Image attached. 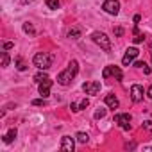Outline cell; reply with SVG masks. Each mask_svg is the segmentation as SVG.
Masks as SVG:
<instances>
[{
	"label": "cell",
	"instance_id": "cell-2",
	"mask_svg": "<svg viewBox=\"0 0 152 152\" xmlns=\"http://www.w3.org/2000/svg\"><path fill=\"white\" fill-rule=\"evenodd\" d=\"M32 63H34V66L39 68V70H48V68L52 66V56L47 54V52H38V54L34 56Z\"/></svg>",
	"mask_w": 152,
	"mask_h": 152
},
{
	"label": "cell",
	"instance_id": "cell-27",
	"mask_svg": "<svg viewBox=\"0 0 152 152\" xmlns=\"http://www.w3.org/2000/svg\"><path fill=\"white\" fill-rule=\"evenodd\" d=\"M145 39V36L143 34H136V38H134V43H141Z\"/></svg>",
	"mask_w": 152,
	"mask_h": 152
},
{
	"label": "cell",
	"instance_id": "cell-5",
	"mask_svg": "<svg viewBox=\"0 0 152 152\" xmlns=\"http://www.w3.org/2000/svg\"><path fill=\"white\" fill-rule=\"evenodd\" d=\"M102 9H104L107 15H113V16H116V15L120 13V2H118V0H104Z\"/></svg>",
	"mask_w": 152,
	"mask_h": 152
},
{
	"label": "cell",
	"instance_id": "cell-1",
	"mask_svg": "<svg viewBox=\"0 0 152 152\" xmlns=\"http://www.w3.org/2000/svg\"><path fill=\"white\" fill-rule=\"evenodd\" d=\"M79 73V63L77 61H70V64L57 75V83L61 84V86H68L73 79H75V75Z\"/></svg>",
	"mask_w": 152,
	"mask_h": 152
},
{
	"label": "cell",
	"instance_id": "cell-16",
	"mask_svg": "<svg viewBox=\"0 0 152 152\" xmlns=\"http://www.w3.org/2000/svg\"><path fill=\"white\" fill-rule=\"evenodd\" d=\"M15 66H16V70H20V72H25V70H27V64L23 63L22 57H16V59H15Z\"/></svg>",
	"mask_w": 152,
	"mask_h": 152
},
{
	"label": "cell",
	"instance_id": "cell-13",
	"mask_svg": "<svg viewBox=\"0 0 152 152\" xmlns=\"http://www.w3.org/2000/svg\"><path fill=\"white\" fill-rule=\"evenodd\" d=\"M66 36H68L70 39H79V38L83 36V29H81V27H72V29L66 32Z\"/></svg>",
	"mask_w": 152,
	"mask_h": 152
},
{
	"label": "cell",
	"instance_id": "cell-23",
	"mask_svg": "<svg viewBox=\"0 0 152 152\" xmlns=\"http://www.w3.org/2000/svg\"><path fill=\"white\" fill-rule=\"evenodd\" d=\"M32 106H45V99L41 97V99H36V100H32Z\"/></svg>",
	"mask_w": 152,
	"mask_h": 152
},
{
	"label": "cell",
	"instance_id": "cell-3",
	"mask_svg": "<svg viewBox=\"0 0 152 152\" xmlns=\"http://www.w3.org/2000/svg\"><path fill=\"white\" fill-rule=\"evenodd\" d=\"M91 39H93V41H95L102 50H106V52H109V50H111V39H109L104 32H99V31H97V32H93V34H91Z\"/></svg>",
	"mask_w": 152,
	"mask_h": 152
},
{
	"label": "cell",
	"instance_id": "cell-31",
	"mask_svg": "<svg viewBox=\"0 0 152 152\" xmlns=\"http://www.w3.org/2000/svg\"><path fill=\"white\" fill-rule=\"evenodd\" d=\"M143 73H147V75H148V73H150V68H148V66H147V64H145V66H143Z\"/></svg>",
	"mask_w": 152,
	"mask_h": 152
},
{
	"label": "cell",
	"instance_id": "cell-10",
	"mask_svg": "<svg viewBox=\"0 0 152 152\" xmlns=\"http://www.w3.org/2000/svg\"><path fill=\"white\" fill-rule=\"evenodd\" d=\"M131 99H132V102H141L143 100V88L140 84H134L131 88Z\"/></svg>",
	"mask_w": 152,
	"mask_h": 152
},
{
	"label": "cell",
	"instance_id": "cell-20",
	"mask_svg": "<svg viewBox=\"0 0 152 152\" xmlns=\"http://www.w3.org/2000/svg\"><path fill=\"white\" fill-rule=\"evenodd\" d=\"M2 66H9V54L2 52Z\"/></svg>",
	"mask_w": 152,
	"mask_h": 152
},
{
	"label": "cell",
	"instance_id": "cell-25",
	"mask_svg": "<svg viewBox=\"0 0 152 152\" xmlns=\"http://www.w3.org/2000/svg\"><path fill=\"white\" fill-rule=\"evenodd\" d=\"M88 106H90V100H88V99H84V100L79 104V109H86Z\"/></svg>",
	"mask_w": 152,
	"mask_h": 152
},
{
	"label": "cell",
	"instance_id": "cell-22",
	"mask_svg": "<svg viewBox=\"0 0 152 152\" xmlns=\"http://www.w3.org/2000/svg\"><path fill=\"white\" fill-rule=\"evenodd\" d=\"M113 34H115L116 38H120V36H124V29H122V27H115V29H113Z\"/></svg>",
	"mask_w": 152,
	"mask_h": 152
},
{
	"label": "cell",
	"instance_id": "cell-32",
	"mask_svg": "<svg viewBox=\"0 0 152 152\" xmlns=\"http://www.w3.org/2000/svg\"><path fill=\"white\" fill-rule=\"evenodd\" d=\"M147 95H148V99H152V84H150V88L147 90Z\"/></svg>",
	"mask_w": 152,
	"mask_h": 152
},
{
	"label": "cell",
	"instance_id": "cell-9",
	"mask_svg": "<svg viewBox=\"0 0 152 152\" xmlns=\"http://www.w3.org/2000/svg\"><path fill=\"white\" fill-rule=\"evenodd\" d=\"M59 148H61V150H66V152H73V148H75V141H73V138H72V136H63V138H61V145H59Z\"/></svg>",
	"mask_w": 152,
	"mask_h": 152
},
{
	"label": "cell",
	"instance_id": "cell-19",
	"mask_svg": "<svg viewBox=\"0 0 152 152\" xmlns=\"http://www.w3.org/2000/svg\"><path fill=\"white\" fill-rule=\"evenodd\" d=\"M23 31H25L27 34H31V36H34V34H36V31H34L32 23H29V22H25V23H23Z\"/></svg>",
	"mask_w": 152,
	"mask_h": 152
},
{
	"label": "cell",
	"instance_id": "cell-18",
	"mask_svg": "<svg viewBox=\"0 0 152 152\" xmlns=\"http://www.w3.org/2000/svg\"><path fill=\"white\" fill-rule=\"evenodd\" d=\"M75 138H77L79 143H88V140H90V136L86 132H77V136H75Z\"/></svg>",
	"mask_w": 152,
	"mask_h": 152
},
{
	"label": "cell",
	"instance_id": "cell-8",
	"mask_svg": "<svg viewBox=\"0 0 152 152\" xmlns=\"http://www.w3.org/2000/svg\"><path fill=\"white\" fill-rule=\"evenodd\" d=\"M138 54H140V50H138L136 47L127 48V50H125V56L122 57V64H124V66H129V64H131V63L138 57Z\"/></svg>",
	"mask_w": 152,
	"mask_h": 152
},
{
	"label": "cell",
	"instance_id": "cell-17",
	"mask_svg": "<svg viewBox=\"0 0 152 152\" xmlns=\"http://www.w3.org/2000/svg\"><path fill=\"white\" fill-rule=\"evenodd\" d=\"M48 9H59V0H45Z\"/></svg>",
	"mask_w": 152,
	"mask_h": 152
},
{
	"label": "cell",
	"instance_id": "cell-26",
	"mask_svg": "<svg viewBox=\"0 0 152 152\" xmlns=\"http://www.w3.org/2000/svg\"><path fill=\"white\" fill-rule=\"evenodd\" d=\"M70 109H72L73 113H77V111H81V109H79V104H75V102H72V104H70Z\"/></svg>",
	"mask_w": 152,
	"mask_h": 152
},
{
	"label": "cell",
	"instance_id": "cell-15",
	"mask_svg": "<svg viewBox=\"0 0 152 152\" xmlns=\"http://www.w3.org/2000/svg\"><path fill=\"white\" fill-rule=\"evenodd\" d=\"M47 79H48V75H47V70H41L39 73H36V75H34V81H36L38 84H39V83H43V81H47Z\"/></svg>",
	"mask_w": 152,
	"mask_h": 152
},
{
	"label": "cell",
	"instance_id": "cell-11",
	"mask_svg": "<svg viewBox=\"0 0 152 152\" xmlns=\"http://www.w3.org/2000/svg\"><path fill=\"white\" fill-rule=\"evenodd\" d=\"M50 88H52V81H50V79L39 83V95H41L43 99H47V97L50 95Z\"/></svg>",
	"mask_w": 152,
	"mask_h": 152
},
{
	"label": "cell",
	"instance_id": "cell-14",
	"mask_svg": "<svg viewBox=\"0 0 152 152\" xmlns=\"http://www.w3.org/2000/svg\"><path fill=\"white\" fill-rule=\"evenodd\" d=\"M16 134H18V131H16V129H9V132L4 136V143H11V141H15Z\"/></svg>",
	"mask_w": 152,
	"mask_h": 152
},
{
	"label": "cell",
	"instance_id": "cell-21",
	"mask_svg": "<svg viewBox=\"0 0 152 152\" xmlns=\"http://www.w3.org/2000/svg\"><path fill=\"white\" fill-rule=\"evenodd\" d=\"M106 116V109H102V107H99L97 111H95V118L99 120V118H104Z\"/></svg>",
	"mask_w": 152,
	"mask_h": 152
},
{
	"label": "cell",
	"instance_id": "cell-30",
	"mask_svg": "<svg viewBox=\"0 0 152 152\" xmlns=\"http://www.w3.org/2000/svg\"><path fill=\"white\" fill-rule=\"evenodd\" d=\"M20 2H22V4H25V6H29V4H32V2H34V0H20Z\"/></svg>",
	"mask_w": 152,
	"mask_h": 152
},
{
	"label": "cell",
	"instance_id": "cell-6",
	"mask_svg": "<svg viewBox=\"0 0 152 152\" xmlns=\"http://www.w3.org/2000/svg\"><path fill=\"white\" fill-rule=\"evenodd\" d=\"M100 88H102V84L99 81H88V83L83 84V90H84L86 95H99Z\"/></svg>",
	"mask_w": 152,
	"mask_h": 152
},
{
	"label": "cell",
	"instance_id": "cell-24",
	"mask_svg": "<svg viewBox=\"0 0 152 152\" xmlns=\"http://www.w3.org/2000/svg\"><path fill=\"white\" fill-rule=\"evenodd\" d=\"M143 127H145L148 132H152V120H147V122H143Z\"/></svg>",
	"mask_w": 152,
	"mask_h": 152
},
{
	"label": "cell",
	"instance_id": "cell-4",
	"mask_svg": "<svg viewBox=\"0 0 152 152\" xmlns=\"http://www.w3.org/2000/svg\"><path fill=\"white\" fill-rule=\"evenodd\" d=\"M102 77H104V79L115 77V81H122L124 73H122V70H120L118 66H115V64H109V66H106V68H104V72H102Z\"/></svg>",
	"mask_w": 152,
	"mask_h": 152
},
{
	"label": "cell",
	"instance_id": "cell-12",
	"mask_svg": "<svg viewBox=\"0 0 152 152\" xmlns=\"http://www.w3.org/2000/svg\"><path fill=\"white\" fill-rule=\"evenodd\" d=\"M104 102H106V106H107V107H111V109H116V107L120 106L118 99H116L113 93H107V95H106V99H104Z\"/></svg>",
	"mask_w": 152,
	"mask_h": 152
},
{
	"label": "cell",
	"instance_id": "cell-28",
	"mask_svg": "<svg viewBox=\"0 0 152 152\" xmlns=\"http://www.w3.org/2000/svg\"><path fill=\"white\" fill-rule=\"evenodd\" d=\"M13 47H15V45H13L11 41H6V43H4V50H11Z\"/></svg>",
	"mask_w": 152,
	"mask_h": 152
},
{
	"label": "cell",
	"instance_id": "cell-34",
	"mask_svg": "<svg viewBox=\"0 0 152 152\" xmlns=\"http://www.w3.org/2000/svg\"><path fill=\"white\" fill-rule=\"evenodd\" d=\"M150 56H152V48H150Z\"/></svg>",
	"mask_w": 152,
	"mask_h": 152
},
{
	"label": "cell",
	"instance_id": "cell-33",
	"mask_svg": "<svg viewBox=\"0 0 152 152\" xmlns=\"http://www.w3.org/2000/svg\"><path fill=\"white\" fill-rule=\"evenodd\" d=\"M140 20H141V16H140V15H134V22H136V23H138V22H140Z\"/></svg>",
	"mask_w": 152,
	"mask_h": 152
},
{
	"label": "cell",
	"instance_id": "cell-29",
	"mask_svg": "<svg viewBox=\"0 0 152 152\" xmlns=\"http://www.w3.org/2000/svg\"><path fill=\"white\" fill-rule=\"evenodd\" d=\"M134 66H136V68H143V66H145V63H143V61H136V63H134Z\"/></svg>",
	"mask_w": 152,
	"mask_h": 152
},
{
	"label": "cell",
	"instance_id": "cell-7",
	"mask_svg": "<svg viewBox=\"0 0 152 152\" xmlns=\"http://www.w3.org/2000/svg\"><path fill=\"white\" fill-rule=\"evenodd\" d=\"M115 124H118L124 131L131 129V115L129 113H118V115H115Z\"/></svg>",
	"mask_w": 152,
	"mask_h": 152
}]
</instances>
